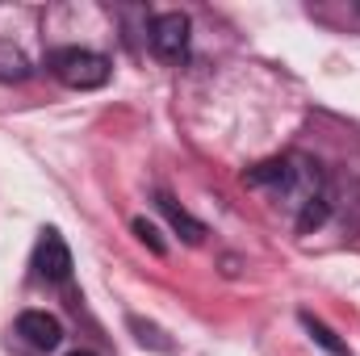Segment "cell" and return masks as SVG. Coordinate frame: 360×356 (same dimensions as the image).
I'll list each match as a JSON object with an SVG mask.
<instances>
[{
  "mask_svg": "<svg viewBox=\"0 0 360 356\" xmlns=\"http://www.w3.org/2000/svg\"><path fill=\"white\" fill-rule=\"evenodd\" d=\"M34 272L42 281H68L72 276V248L63 243V235L55 227H46L38 235V248H34Z\"/></svg>",
  "mask_w": 360,
  "mask_h": 356,
  "instance_id": "obj_4",
  "label": "cell"
},
{
  "mask_svg": "<svg viewBox=\"0 0 360 356\" xmlns=\"http://www.w3.org/2000/svg\"><path fill=\"white\" fill-rule=\"evenodd\" d=\"M34 72V63L25 59L21 46H13L8 38H0V84H21Z\"/></svg>",
  "mask_w": 360,
  "mask_h": 356,
  "instance_id": "obj_7",
  "label": "cell"
},
{
  "mask_svg": "<svg viewBox=\"0 0 360 356\" xmlns=\"http://www.w3.org/2000/svg\"><path fill=\"white\" fill-rule=\"evenodd\" d=\"M68 356H96V352H89V348H76V352H68Z\"/></svg>",
  "mask_w": 360,
  "mask_h": 356,
  "instance_id": "obj_11",
  "label": "cell"
},
{
  "mask_svg": "<svg viewBox=\"0 0 360 356\" xmlns=\"http://www.w3.org/2000/svg\"><path fill=\"white\" fill-rule=\"evenodd\" d=\"M302 327L310 331V340H314V344H323L331 356H348V344H344V340H340V336H335L327 323H319L314 314H302Z\"/></svg>",
  "mask_w": 360,
  "mask_h": 356,
  "instance_id": "obj_8",
  "label": "cell"
},
{
  "mask_svg": "<svg viewBox=\"0 0 360 356\" xmlns=\"http://www.w3.org/2000/svg\"><path fill=\"white\" fill-rule=\"evenodd\" d=\"M130 327L139 331V340H143V344H155V348H164V352H168V340H160V331H155V327H147L143 319H130Z\"/></svg>",
  "mask_w": 360,
  "mask_h": 356,
  "instance_id": "obj_10",
  "label": "cell"
},
{
  "mask_svg": "<svg viewBox=\"0 0 360 356\" xmlns=\"http://www.w3.org/2000/svg\"><path fill=\"white\" fill-rule=\"evenodd\" d=\"M134 235H139V239H143V243H147L155 256H164V239H160V231H155L147 218H134Z\"/></svg>",
  "mask_w": 360,
  "mask_h": 356,
  "instance_id": "obj_9",
  "label": "cell"
},
{
  "mask_svg": "<svg viewBox=\"0 0 360 356\" xmlns=\"http://www.w3.org/2000/svg\"><path fill=\"white\" fill-rule=\"evenodd\" d=\"M46 72L68 89H101V84H109L113 68L105 55H96L89 46H59L46 55Z\"/></svg>",
  "mask_w": 360,
  "mask_h": 356,
  "instance_id": "obj_2",
  "label": "cell"
},
{
  "mask_svg": "<svg viewBox=\"0 0 360 356\" xmlns=\"http://www.w3.org/2000/svg\"><path fill=\"white\" fill-rule=\"evenodd\" d=\"M243 180L252 189H272L276 205L285 201V210H293V214H302L310 201L327 197L323 193V172L310 155H281V160H269V164H256V168H248Z\"/></svg>",
  "mask_w": 360,
  "mask_h": 356,
  "instance_id": "obj_1",
  "label": "cell"
},
{
  "mask_svg": "<svg viewBox=\"0 0 360 356\" xmlns=\"http://www.w3.org/2000/svg\"><path fill=\"white\" fill-rule=\"evenodd\" d=\"M155 205H160V214L172 222V231H180V239H184V243H201V239H205V227H201L188 210H180L168 193H155Z\"/></svg>",
  "mask_w": 360,
  "mask_h": 356,
  "instance_id": "obj_6",
  "label": "cell"
},
{
  "mask_svg": "<svg viewBox=\"0 0 360 356\" xmlns=\"http://www.w3.org/2000/svg\"><path fill=\"white\" fill-rule=\"evenodd\" d=\"M151 51L164 63H184L188 59V17L184 13H160V17H151Z\"/></svg>",
  "mask_w": 360,
  "mask_h": 356,
  "instance_id": "obj_3",
  "label": "cell"
},
{
  "mask_svg": "<svg viewBox=\"0 0 360 356\" xmlns=\"http://www.w3.org/2000/svg\"><path fill=\"white\" fill-rule=\"evenodd\" d=\"M17 336H21L34 352H55L59 340H63V323H59L55 314H46V310H25V314L17 319Z\"/></svg>",
  "mask_w": 360,
  "mask_h": 356,
  "instance_id": "obj_5",
  "label": "cell"
}]
</instances>
